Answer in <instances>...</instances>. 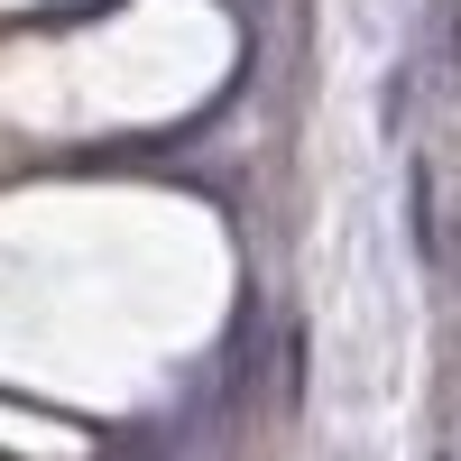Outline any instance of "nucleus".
I'll list each match as a JSON object with an SVG mask.
<instances>
[{"instance_id":"f257e3e1","label":"nucleus","mask_w":461,"mask_h":461,"mask_svg":"<svg viewBox=\"0 0 461 461\" xmlns=\"http://www.w3.org/2000/svg\"><path fill=\"white\" fill-rule=\"evenodd\" d=\"M111 461H158V452H148V443H121V452H111Z\"/></svg>"}]
</instances>
